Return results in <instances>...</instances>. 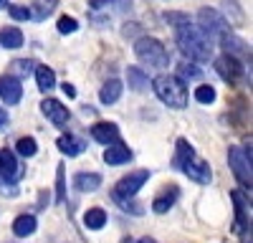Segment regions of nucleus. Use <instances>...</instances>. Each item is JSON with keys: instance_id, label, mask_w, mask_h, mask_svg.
Here are the masks:
<instances>
[{"instance_id": "f257e3e1", "label": "nucleus", "mask_w": 253, "mask_h": 243, "mask_svg": "<svg viewBox=\"0 0 253 243\" xmlns=\"http://www.w3.org/2000/svg\"><path fill=\"white\" fill-rule=\"evenodd\" d=\"M175 38H177V48L187 61H198V64H205V61L213 58L215 43L213 38L205 36L195 23H185L180 28H175Z\"/></svg>"}, {"instance_id": "f03ea898", "label": "nucleus", "mask_w": 253, "mask_h": 243, "mask_svg": "<svg viewBox=\"0 0 253 243\" xmlns=\"http://www.w3.org/2000/svg\"><path fill=\"white\" fill-rule=\"evenodd\" d=\"M175 155H177V167H180L190 180H193V182H198V185H208V182L213 180V170H210V165H208L205 160L198 157L195 147L190 145L185 137L177 139Z\"/></svg>"}, {"instance_id": "7ed1b4c3", "label": "nucleus", "mask_w": 253, "mask_h": 243, "mask_svg": "<svg viewBox=\"0 0 253 243\" xmlns=\"http://www.w3.org/2000/svg\"><path fill=\"white\" fill-rule=\"evenodd\" d=\"M152 89L157 94V99L162 104H167L170 109H185L187 107V84L180 81L177 76H170V74H160L155 81H152Z\"/></svg>"}, {"instance_id": "20e7f679", "label": "nucleus", "mask_w": 253, "mask_h": 243, "mask_svg": "<svg viewBox=\"0 0 253 243\" xmlns=\"http://www.w3.org/2000/svg\"><path fill=\"white\" fill-rule=\"evenodd\" d=\"M134 56L152 69H167V64H170V53H167L165 43L152 36H142L134 40Z\"/></svg>"}, {"instance_id": "39448f33", "label": "nucleus", "mask_w": 253, "mask_h": 243, "mask_svg": "<svg viewBox=\"0 0 253 243\" xmlns=\"http://www.w3.org/2000/svg\"><path fill=\"white\" fill-rule=\"evenodd\" d=\"M213 66H215V74L225 81V84H230V86L241 84L243 76H246L243 61L236 58V56H228V53H220V56L213 61Z\"/></svg>"}, {"instance_id": "423d86ee", "label": "nucleus", "mask_w": 253, "mask_h": 243, "mask_svg": "<svg viewBox=\"0 0 253 243\" xmlns=\"http://www.w3.org/2000/svg\"><path fill=\"white\" fill-rule=\"evenodd\" d=\"M205 36H210V38H220L225 31H230V26H228V20L223 18V13L220 10H215V8H200L198 10V23H195Z\"/></svg>"}, {"instance_id": "0eeeda50", "label": "nucleus", "mask_w": 253, "mask_h": 243, "mask_svg": "<svg viewBox=\"0 0 253 243\" xmlns=\"http://www.w3.org/2000/svg\"><path fill=\"white\" fill-rule=\"evenodd\" d=\"M228 165H230V170H233V175L238 177V182L243 185V190L251 193V177H253V172H251V157L238 145L228 147Z\"/></svg>"}, {"instance_id": "6e6552de", "label": "nucleus", "mask_w": 253, "mask_h": 243, "mask_svg": "<svg viewBox=\"0 0 253 243\" xmlns=\"http://www.w3.org/2000/svg\"><path fill=\"white\" fill-rule=\"evenodd\" d=\"M152 175H150V170H137V172H132V175H126V177H122L117 185H114V190H112V198L117 200V198H134L144 185H147V180H150Z\"/></svg>"}, {"instance_id": "1a4fd4ad", "label": "nucleus", "mask_w": 253, "mask_h": 243, "mask_svg": "<svg viewBox=\"0 0 253 243\" xmlns=\"http://www.w3.org/2000/svg\"><path fill=\"white\" fill-rule=\"evenodd\" d=\"M233 198V205H236V220H238V228L246 233H251V193L246 190H233L230 193Z\"/></svg>"}, {"instance_id": "9d476101", "label": "nucleus", "mask_w": 253, "mask_h": 243, "mask_svg": "<svg viewBox=\"0 0 253 243\" xmlns=\"http://www.w3.org/2000/svg\"><path fill=\"white\" fill-rule=\"evenodd\" d=\"M41 112H43V117L56 127H66L69 119H71V112L66 109V104H61L58 99H43L41 101Z\"/></svg>"}, {"instance_id": "9b49d317", "label": "nucleus", "mask_w": 253, "mask_h": 243, "mask_svg": "<svg viewBox=\"0 0 253 243\" xmlns=\"http://www.w3.org/2000/svg\"><path fill=\"white\" fill-rule=\"evenodd\" d=\"M20 96H23V84H20L15 76L5 74L3 79H0V99H3V104L5 107H15L20 101Z\"/></svg>"}, {"instance_id": "f8f14e48", "label": "nucleus", "mask_w": 253, "mask_h": 243, "mask_svg": "<svg viewBox=\"0 0 253 243\" xmlns=\"http://www.w3.org/2000/svg\"><path fill=\"white\" fill-rule=\"evenodd\" d=\"M89 137L94 139V142H99V145H114V142H122L119 137V127L114 124V122H99V124H94L91 129H89Z\"/></svg>"}, {"instance_id": "ddd939ff", "label": "nucleus", "mask_w": 253, "mask_h": 243, "mask_svg": "<svg viewBox=\"0 0 253 243\" xmlns=\"http://www.w3.org/2000/svg\"><path fill=\"white\" fill-rule=\"evenodd\" d=\"M218 40H220V46H223V53L236 56V58H241V56H248L251 58V48L246 46V40L241 36H236L233 31H225Z\"/></svg>"}, {"instance_id": "4468645a", "label": "nucleus", "mask_w": 253, "mask_h": 243, "mask_svg": "<svg viewBox=\"0 0 253 243\" xmlns=\"http://www.w3.org/2000/svg\"><path fill=\"white\" fill-rule=\"evenodd\" d=\"M0 177L10 185L20 180V162L10 150H0Z\"/></svg>"}, {"instance_id": "2eb2a0df", "label": "nucleus", "mask_w": 253, "mask_h": 243, "mask_svg": "<svg viewBox=\"0 0 253 243\" xmlns=\"http://www.w3.org/2000/svg\"><path fill=\"white\" fill-rule=\"evenodd\" d=\"M56 147L66 157H76V155H81L84 150H86V139L79 137V134H61L56 139Z\"/></svg>"}, {"instance_id": "dca6fc26", "label": "nucleus", "mask_w": 253, "mask_h": 243, "mask_svg": "<svg viewBox=\"0 0 253 243\" xmlns=\"http://www.w3.org/2000/svg\"><path fill=\"white\" fill-rule=\"evenodd\" d=\"M132 160V150L124 145V142H114V145H109L107 150H104V162L112 167L117 165H126V162Z\"/></svg>"}, {"instance_id": "f3484780", "label": "nucleus", "mask_w": 253, "mask_h": 243, "mask_svg": "<svg viewBox=\"0 0 253 243\" xmlns=\"http://www.w3.org/2000/svg\"><path fill=\"white\" fill-rule=\"evenodd\" d=\"M122 91H124L122 79H109V81H104V86L99 89V101H101L104 107H112V104H117V101H119Z\"/></svg>"}, {"instance_id": "a211bd4d", "label": "nucleus", "mask_w": 253, "mask_h": 243, "mask_svg": "<svg viewBox=\"0 0 253 243\" xmlns=\"http://www.w3.org/2000/svg\"><path fill=\"white\" fill-rule=\"evenodd\" d=\"M177 198H180V188H177V185H170L167 190H162V193L155 198L152 210H155L157 215H165L167 210H172V205L177 202Z\"/></svg>"}, {"instance_id": "6ab92c4d", "label": "nucleus", "mask_w": 253, "mask_h": 243, "mask_svg": "<svg viewBox=\"0 0 253 243\" xmlns=\"http://www.w3.org/2000/svg\"><path fill=\"white\" fill-rule=\"evenodd\" d=\"M36 228H38V218H36L33 213H23V215H18V218L13 220V233H15L18 238L33 236Z\"/></svg>"}, {"instance_id": "aec40b11", "label": "nucleus", "mask_w": 253, "mask_h": 243, "mask_svg": "<svg viewBox=\"0 0 253 243\" xmlns=\"http://www.w3.org/2000/svg\"><path fill=\"white\" fill-rule=\"evenodd\" d=\"M0 46L8 48V51H15L23 46V31L15 28V26H5L0 28Z\"/></svg>"}, {"instance_id": "412c9836", "label": "nucleus", "mask_w": 253, "mask_h": 243, "mask_svg": "<svg viewBox=\"0 0 253 243\" xmlns=\"http://www.w3.org/2000/svg\"><path fill=\"white\" fill-rule=\"evenodd\" d=\"M33 76H36L38 89L43 91V94L53 91V86H56V71H53L51 66H36V69H33Z\"/></svg>"}, {"instance_id": "4be33fe9", "label": "nucleus", "mask_w": 253, "mask_h": 243, "mask_svg": "<svg viewBox=\"0 0 253 243\" xmlns=\"http://www.w3.org/2000/svg\"><path fill=\"white\" fill-rule=\"evenodd\" d=\"M107 210L104 208H89L86 213H84V226H86L89 231H101V228H107Z\"/></svg>"}, {"instance_id": "5701e85b", "label": "nucleus", "mask_w": 253, "mask_h": 243, "mask_svg": "<svg viewBox=\"0 0 253 243\" xmlns=\"http://www.w3.org/2000/svg\"><path fill=\"white\" fill-rule=\"evenodd\" d=\"M126 86H129L132 91H144L147 86H150V79H147V74L139 66H129L126 69Z\"/></svg>"}, {"instance_id": "b1692460", "label": "nucleus", "mask_w": 253, "mask_h": 243, "mask_svg": "<svg viewBox=\"0 0 253 243\" xmlns=\"http://www.w3.org/2000/svg\"><path fill=\"white\" fill-rule=\"evenodd\" d=\"M74 182H76V188L81 193H94V190L101 188V175H96V172H79L74 177Z\"/></svg>"}, {"instance_id": "393cba45", "label": "nucleus", "mask_w": 253, "mask_h": 243, "mask_svg": "<svg viewBox=\"0 0 253 243\" xmlns=\"http://www.w3.org/2000/svg\"><path fill=\"white\" fill-rule=\"evenodd\" d=\"M223 18L228 20V26H243V8L238 5V0H223Z\"/></svg>"}, {"instance_id": "a878e982", "label": "nucleus", "mask_w": 253, "mask_h": 243, "mask_svg": "<svg viewBox=\"0 0 253 243\" xmlns=\"http://www.w3.org/2000/svg\"><path fill=\"white\" fill-rule=\"evenodd\" d=\"M56 10V0H36L31 8V20H46Z\"/></svg>"}, {"instance_id": "bb28decb", "label": "nucleus", "mask_w": 253, "mask_h": 243, "mask_svg": "<svg viewBox=\"0 0 253 243\" xmlns=\"http://www.w3.org/2000/svg\"><path fill=\"white\" fill-rule=\"evenodd\" d=\"M200 76H203V71L193 64V61H182V64L177 66V79L180 81H195Z\"/></svg>"}, {"instance_id": "cd10ccee", "label": "nucleus", "mask_w": 253, "mask_h": 243, "mask_svg": "<svg viewBox=\"0 0 253 243\" xmlns=\"http://www.w3.org/2000/svg\"><path fill=\"white\" fill-rule=\"evenodd\" d=\"M33 69H36V66H33V61H28V58H18V61H13V64H10V76H15V79L20 81L23 76H28Z\"/></svg>"}, {"instance_id": "c85d7f7f", "label": "nucleus", "mask_w": 253, "mask_h": 243, "mask_svg": "<svg viewBox=\"0 0 253 243\" xmlns=\"http://www.w3.org/2000/svg\"><path fill=\"white\" fill-rule=\"evenodd\" d=\"M15 152H18L20 157H33V155L38 152V142H36L33 137H20L18 145H15Z\"/></svg>"}, {"instance_id": "c756f323", "label": "nucleus", "mask_w": 253, "mask_h": 243, "mask_svg": "<svg viewBox=\"0 0 253 243\" xmlns=\"http://www.w3.org/2000/svg\"><path fill=\"white\" fill-rule=\"evenodd\" d=\"M198 101H200V104H213V101H215V89L213 86H210V84H200L198 89H195V94H193Z\"/></svg>"}, {"instance_id": "7c9ffc66", "label": "nucleus", "mask_w": 253, "mask_h": 243, "mask_svg": "<svg viewBox=\"0 0 253 243\" xmlns=\"http://www.w3.org/2000/svg\"><path fill=\"white\" fill-rule=\"evenodd\" d=\"M56 28H58V33H63V36L76 33V31H79V20L71 18V15H61V18H58V23H56Z\"/></svg>"}, {"instance_id": "2f4dec72", "label": "nucleus", "mask_w": 253, "mask_h": 243, "mask_svg": "<svg viewBox=\"0 0 253 243\" xmlns=\"http://www.w3.org/2000/svg\"><path fill=\"white\" fill-rule=\"evenodd\" d=\"M56 200H66V175H63V162L56 167Z\"/></svg>"}, {"instance_id": "473e14b6", "label": "nucleus", "mask_w": 253, "mask_h": 243, "mask_svg": "<svg viewBox=\"0 0 253 243\" xmlns=\"http://www.w3.org/2000/svg\"><path fill=\"white\" fill-rule=\"evenodd\" d=\"M165 20H167V23H170L172 28H180V26H185V23H193V20H190V15L177 13V10H172V13H165Z\"/></svg>"}, {"instance_id": "72a5a7b5", "label": "nucleus", "mask_w": 253, "mask_h": 243, "mask_svg": "<svg viewBox=\"0 0 253 243\" xmlns=\"http://www.w3.org/2000/svg\"><path fill=\"white\" fill-rule=\"evenodd\" d=\"M114 202H117V205H119L122 210L132 213V215H139V213H142V208L137 205V202H132V198H117Z\"/></svg>"}, {"instance_id": "f704fd0d", "label": "nucleus", "mask_w": 253, "mask_h": 243, "mask_svg": "<svg viewBox=\"0 0 253 243\" xmlns=\"http://www.w3.org/2000/svg\"><path fill=\"white\" fill-rule=\"evenodd\" d=\"M8 13L13 20H31V8H26V5H10Z\"/></svg>"}, {"instance_id": "c9c22d12", "label": "nucleus", "mask_w": 253, "mask_h": 243, "mask_svg": "<svg viewBox=\"0 0 253 243\" xmlns=\"http://www.w3.org/2000/svg\"><path fill=\"white\" fill-rule=\"evenodd\" d=\"M0 193H3V195H18V188H15V185H10V182H5L3 177H0Z\"/></svg>"}, {"instance_id": "e433bc0d", "label": "nucleus", "mask_w": 253, "mask_h": 243, "mask_svg": "<svg viewBox=\"0 0 253 243\" xmlns=\"http://www.w3.org/2000/svg\"><path fill=\"white\" fill-rule=\"evenodd\" d=\"M61 91L66 94L69 99H76V86L74 84H61Z\"/></svg>"}, {"instance_id": "4c0bfd02", "label": "nucleus", "mask_w": 253, "mask_h": 243, "mask_svg": "<svg viewBox=\"0 0 253 243\" xmlns=\"http://www.w3.org/2000/svg\"><path fill=\"white\" fill-rule=\"evenodd\" d=\"M5 124H8V112H5L3 107H0V129H3Z\"/></svg>"}, {"instance_id": "58836bf2", "label": "nucleus", "mask_w": 253, "mask_h": 243, "mask_svg": "<svg viewBox=\"0 0 253 243\" xmlns=\"http://www.w3.org/2000/svg\"><path fill=\"white\" fill-rule=\"evenodd\" d=\"M137 243H157L155 238H142V241H137Z\"/></svg>"}, {"instance_id": "ea45409f", "label": "nucleus", "mask_w": 253, "mask_h": 243, "mask_svg": "<svg viewBox=\"0 0 253 243\" xmlns=\"http://www.w3.org/2000/svg\"><path fill=\"white\" fill-rule=\"evenodd\" d=\"M5 3H8V0H0V8H5Z\"/></svg>"}, {"instance_id": "a19ab883", "label": "nucleus", "mask_w": 253, "mask_h": 243, "mask_svg": "<svg viewBox=\"0 0 253 243\" xmlns=\"http://www.w3.org/2000/svg\"><path fill=\"white\" fill-rule=\"evenodd\" d=\"M124 243H134V241H124Z\"/></svg>"}]
</instances>
